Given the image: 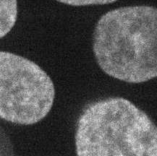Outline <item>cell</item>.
<instances>
[{
	"label": "cell",
	"instance_id": "obj_2",
	"mask_svg": "<svg viewBox=\"0 0 157 156\" xmlns=\"http://www.w3.org/2000/svg\"><path fill=\"white\" fill-rule=\"evenodd\" d=\"M77 156H157V127L123 98L88 104L78 119Z\"/></svg>",
	"mask_w": 157,
	"mask_h": 156
},
{
	"label": "cell",
	"instance_id": "obj_3",
	"mask_svg": "<svg viewBox=\"0 0 157 156\" xmlns=\"http://www.w3.org/2000/svg\"><path fill=\"white\" fill-rule=\"evenodd\" d=\"M55 89L39 65L7 51L0 53V116L8 122L31 125L51 111Z\"/></svg>",
	"mask_w": 157,
	"mask_h": 156
},
{
	"label": "cell",
	"instance_id": "obj_4",
	"mask_svg": "<svg viewBox=\"0 0 157 156\" xmlns=\"http://www.w3.org/2000/svg\"><path fill=\"white\" fill-rule=\"evenodd\" d=\"M17 15V0H1V38L7 35L13 28Z\"/></svg>",
	"mask_w": 157,
	"mask_h": 156
},
{
	"label": "cell",
	"instance_id": "obj_5",
	"mask_svg": "<svg viewBox=\"0 0 157 156\" xmlns=\"http://www.w3.org/2000/svg\"><path fill=\"white\" fill-rule=\"evenodd\" d=\"M60 3L71 6H88L107 5L115 2L117 0H56Z\"/></svg>",
	"mask_w": 157,
	"mask_h": 156
},
{
	"label": "cell",
	"instance_id": "obj_1",
	"mask_svg": "<svg viewBox=\"0 0 157 156\" xmlns=\"http://www.w3.org/2000/svg\"><path fill=\"white\" fill-rule=\"evenodd\" d=\"M93 50L110 77L129 83L157 77V8L130 6L104 14L94 30Z\"/></svg>",
	"mask_w": 157,
	"mask_h": 156
}]
</instances>
